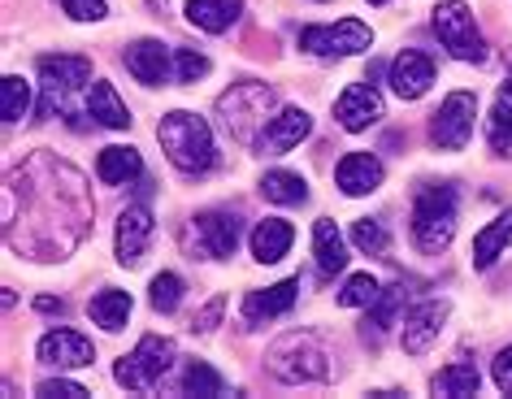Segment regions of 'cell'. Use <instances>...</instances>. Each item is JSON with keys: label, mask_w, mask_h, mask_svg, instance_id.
<instances>
[{"label": "cell", "mask_w": 512, "mask_h": 399, "mask_svg": "<svg viewBox=\"0 0 512 399\" xmlns=\"http://www.w3.org/2000/svg\"><path fill=\"white\" fill-rule=\"evenodd\" d=\"M152 239V213L148 204H131L122 217H118V239H113V248H118V265H139L144 261V248Z\"/></svg>", "instance_id": "obj_13"}, {"label": "cell", "mask_w": 512, "mask_h": 399, "mask_svg": "<svg viewBox=\"0 0 512 399\" xmlns=\"http://www.w3.org/2000/svg\"><path fill=\"white\" fill-rule=\"evenodd\" d=\"M443 321H447V300H430V304L413 308V317L404 321V334H400V339H404V352H408V356L430 352V347L439 343Z\"/></svg>", "instance_id": "obj_18"}, {"label": "cell", "mask_w": 512, "mask_h": 399, "mask_svg": "<svg viewBox=\"0 0 512 399\" xmlns=\"http://www.w3.org/2000/svg\"><path fill=\"white\" fill-rule=\"evenodd\" d=\"M79 87H92V61L87 57H40V113L53 118V113H66L74 122V109H70V96Z\"/></svg>", "instance_id": "obj_4"}, {"label": "cell", "mask_w": 512, "mask_h": 399, "mask_svg": "<svg viewBox=\"0 0 512 399\" xmlns=\"http://www.w3.org/2000/svg\"><path fill=\"white\" fill-rule=\"evenodd\" d=\"M157 139H161V148H165V157H170L174 170H183V174L213 170V161H217L213 131L204 118H196V113H187V109L165 113L161 126H157Z\"/></svg>", "instance_id": "obj_1"}, {"label": "cell", "mask_w": 512, "mask_h": 399, "mask_svg": "<svg viewBox=\"0 0 512 399\" xmlns=\"http://www.w3.org/2000/svg\"><path fill=\"white\" fill-rule=\"evenodd\" d=\"M35 352H40V360H48V365H57V369H87L96 360L92 343L74 330H48Z\"/></svg>", "instance_id": "obj_16"}, {"label": "cell", "mask_w": 512, "mask_h": 399, "mask_svg": "<svg viewBox=\"0 0 512 399\" xmlns=\"http://www.w3.org/2000/svg\"><path fill=\"white\" fill-rule=\"evenodd\" d=\"M313 256H317V269L322 274H343L348 269V243H343L339 226L322 217V222L313 226Z\"/></svg>", "instance_id": "obj_26"}, {"label": "cell", "mask_w": 512, "mask_h": 399, "mask_svg": "<svg viewBox=\"0 0 512 399\" xmlns=\"http://www.w3.org/2000/svg\"><path fill=\"white\" fill-rule=\"evenodd\" d=\"M139 174H144V157H139L135 148L113 144V148H105L96 157V178L100 183H109V187H126V183H135Z\"/></svg>", "instance_id": "obj_25"}, {"label": "cell", "mask_w": 512, "mask_h": 399, "mask_svg": "<svg viewBox=\"0 0 512 399\" xmlns=\"http://www.w3.org/2000/svg\"><path fill=\"white\" fill-rule=\"evenodd\" d=\"M35 308H40V313H61V300H53V295H40Z\"/></svg>", "instance_id": "obj_41"}, {"label": "cell", "mask_w": 512, "mask_h": 399, "mask_svg": "<svg viewBox=\"0 0 512 399\" xmlns=\"http://www.w3.org/2000/svg\"><path fill=\"white\" fill-rule=\"evenodd\" d=\"M243 0H187V22L209 35H222L239 22Z\"/></svg>", "instance_id": "obj_23"}, {"label": "cell", "mask_w": 512, "mask_h": 399, "mask_svg": "<svg viewBox=\"0 0 512 399\" xmlns=\"http://www.w3.org/2000/svg\"><path fill=\"white\" fill-rule=\"evenodd\" d=\"M473 118H478V96L473 92H452L439 105V113H434L430 139L443 152H460L473 139Z\"/></svg>", "instance_id": "obj_9"}, {"label": "cell", "mask_w": 512, "mask_h": 399, "mask_svg": "<svg viewBox=\"0 0 512 399\" xmlns=\"http://www.w3.org/2000/svg\"><path fill=\"white\" fill-rule=\"evenodd\" d=\"M296 295H300V278L274 282V287H265V291H252L248 300H243V321H248V326H265V321L291 313V308H296Z\"/></svg>", "instance_id": "obj_14"}, {"label": "cell", "mask_w": 512, "mask_h": 399, "mask_svg": "<svg viewBox=\"0 0 512 399\" xmlns=\"http://www.w3.org/2000/svg\"><path fill=\"white\" fill-rule=\"evenodd\" d=\"M291 243H296V230H291V222H283V217H265V222H256V230H252V256L261 265L283 261L291 252Z\"/></svg>", "instance_id": "obj_21"}, {"label": "cell", "mask_w": 512, "mask_h": 399, "mask_svg": "<svg viewBox=\"0 0 512 399\" xmlns=\"http://www.w3.org/2000/svg\"><path fill=\"white\" fill-rule=\"evenodd\" d=\"M369 5H387V0H369Z\"/></svg>", "instance_id": "obj_42"}, {"label": "cell", "mask_w": 512, "mask_h": 399, "mask_svg": "<svg viewBox=\"0 0 512 399\" xmlns=\"http://www.w3.org/2000/svg\"><path fill=\"white\" fill-rule=\"evenodd\" d=\"M387 79H391V92L400 100H421L434 83V61L426 53H417V48H404V53L391 61Z\"/></svg>", "instance_id": "obj_12"}, {"label": "cell", "mask_w": 512, "mask_h": 399, "mask_svg": "<svg viewBox=\"0 0 512 399\" xmlns=\"http://www.w3.org/2000/svg\"><path fill=\"white\" fill-rule=\"evenodd\" d=\"M495 386H499V391H504V395H512V347H504V352H499L495 356Z\"/></svg>", "instance_id": "obj_39"}, {"label": "cell", "mask_w": 512, "mask_h": 399, "mask_svg": "<svg viewBox=\"0 0 512 399\" xmlns=\"http://www.w3.org/2000/svg\"><path fill=\"white\" fill-rule=\"evenodd\" d=\"M131 308H135V300L126 291H96L92 295V304H87V313H92V321L100 330H109V334H118L126 321H131Z\"/></svg>", "instance_id": "obj_27"}, {"label": "cell", "mask_w": 512, "mask_h": 399, "mask_svg": "<svg viewBox=\"0 0 512 399\" xmlns=\"http://www.w3.org/2000/svg\"><path fill=\"white\" fill-rule=\"evenodd\" d=\"M486 139H491V148L499 152V157L512 152V79L499 87V96H495L491 122H486Z\"/></svg>", "instance_id": "obj_29"}, {"label": "cell", "mask_w": 512, "mask_h": 399, "mask_svg": "<svg viewBox=\"0 0 512 399\" xmlns=\"http://www.w3.org/2000/svg\"><path fill=\"white\" fill-rule=\"evenodd\" d=\"M309 131H313V118L304 109H283V113H274L270 118V126L261 131V152H291L300 144V139H309Z\"/></svg>", "instance_id": "obj_19"}, {"label": "cell", "mask_w": 512, "mask_h": 399, "mask_svg": "<svg viewBox=\"0 0 512 399\" xmlns=\"http://www.w3.org/2000/svg\"><path fill=\"white\" fill-rule=\"evenodd\" d=\"M27 109H31V83L18 79V74H5V83H0V118L18 122L27 118Z\"/></svg>", "instance_id": "obj_31"}, {"label": "cell", "mask_w": 512, "mask_h": 399, "mask_svg": "<svg viewBox=\"0 0 512 399\" xmlns=\"http://www.w3.org/2000/svg\"><path fill=\"white\" fill-rule=\"evenodd\" d=\"M239 230L243 226L235 213L209 209L191 222V243H196V252L209 256V261H226V256H235V248H239Z\"/></svg>", "instance_id": "obj_10"}, {"label": "cell", "mask_w": 512, "mask_h": 399, "mask_svg": "<svg viewBox=\"0 0 512 399\" xmlns=\"http://www.w3.org/2000/svg\"><path fill=\"white\" fill-rule=\"evenodd\" d=\"M335 118L343 131H352V135H361L369 131L378 118H382V96L374 92L369 83H352V87H343L339 100H335Z\"/></svg>", "instance_id": "obj_11"}, {"label": "cell", "mask_w": 512, "mask_h": 399, "mask_svg": "<svg viewBox=\"0 0 512 399\" xmlns=\"http://www.w3.org/2000/svg\"><path fill=\"white\" fill-rule=\"evenodd\" d=\"M222 308H226V300H222V295H217V300H213V304H209V308H204V313L196 317V330H200V334H209V330L217 326V317H222Z\"/></svg>", "instance_id": "obj_40"}, {"label": "cell", "mask_w": 512, "mask_h": 399, "mask_svg": "<svg viewBox=\"0 0 512 399\" xmlns=\"http://www.w3.org/2000/svg\"><path fill=\"white\" fill-rule=\"evenodd\" d=\"M261 196L274 200V204H304L309 200V183L291 170H270L261 178Z\"/></svg>", "instance_id": "obj_30"}, {"label": "cell", "mask_w": 512, "mask_h": 399, "mask_svg": "<svg viewBox=\"0 0 512 399\" xmlns=\"http://www.w3.org/2000/svg\"><path fill=\"white\" fill-rule=\"evenodd\" d=\"M270 369L283 382H317V378H326V352L309 334H287L270 352Z\"/></svg>", "instance_id": "obj_8"}, {"label": "cell", "mask_w": 512, "mask_h": 399, "mask_svg": "<svg viewBox=\"0 0 512 399\" xmlns=\"http://www.w3.org/2000/svg\"><path fill=\"white\" fill-rule=\"evenodd\" d=\"M183 304V278L178 274H157L152 278V308L157 313H174Z\"/></svg>", "instance_id": "obj_34"}, {"label": "cell", "mask_w": 512, "mask_h": 399, "mask_svg": "<svg viewBox=\"0 0 512 399\" xmlns=\"http://www.w3.org/2000/svg\"><path fill=\"white\" fill-rule=\"evenodd\" d=\"M44 399H83L87 395V386H79V382H66V378H48V382H40L35 386Z\"/></svg>", "instance_id": "obj_38"}, {"label": "cell", "mask_w": 512, "mask_h": 399, "mask_svg": "<svg viewBox=\"0 0 512 399\" xmlns=\"http://www.w3.org/2000/svg\"><path fill=\"white\" fill-rule=\"evenodd\" d=\"M61 9H66L74 22H100L109 14V0H61Z\"/></svg>", "instance_id": "obj_37"}, {"label": "cell", "mask_w": 512, "mask_h": 399, "mask_svg": "<svg viewBox=\"0 0 512 399\" xmlns=\"http://www.w3.org/2000/svg\"><path fill=\"white\" fill-rule=\"evenodd\" d=\"M382 161L374 157V152H348L339 165H335V183L343 196H369V191L382 187Z\"/></svg>", "instance_id": "obj_17"}, {"label": "cell", "mask_w": 512, "mask_h": 399, "mask_svg": "<svg viewBox=\"0 0 512 399\" xmlns=\"http://www.w3.org/2000/svg\"><path fill=\"white\" fill-rule=\"evenodd\" d=\"M217 113H222V126L239 139V144H256L261 131L270 126L274 92L265 83H235L222 100H217Z\"/></svg>", "instance_id": "obj_3"}, {"label": "cell", "mask_w": 512, "mask_h": 399, "mask_svg": "<svg viewBox=\"0 0 512 399\" xmlns=\"http://www.w3.org/2000/svg\"><path fill=\"white\" fill-rule=\"evenodd\" d=\"M204 74H209V57L196 53V48H178L174 53V79L196 83V79H204Z\"/></svg>", "instance_id": "obj_36"}, {"label": "cell", "mask_w": 512, "mask_h": 399, "mask_svg": "<svg viewBox=\"0 0 512 399\" xmlns=\"http://www.w3.org/2000/svg\"><path fill=\"white\" fill-rule=\"evenodd\" d=\"M87 113H92L100 126H109V131H126V126H131V109H126V100L118 96V87L105 79H96L87 87Z\"/></svg>", "instance_id": "obj_22"}, {"label": "cell", "mask_w": 512, "mask_h": 399, "mask_svg": "<svg viewBox=\"0 0 512 399\" xmlns=\"http://www.w3.org/2000/svg\"><path fill=\"white\" fill-rule=\"evenodd\" d=\"M456 235V191L447 183H426L413 200V243L439 256Z\"/></svg>", "instance_id": "obj_2"}, {"label": "cell", "mask_w": 512, "mask_h": 399, "mask_svg": "<svg viewBox=\"0 0 512 399\" xmlns=\"http://www.w3.org/2000/svg\"><path fill=\"white\" fill-rule=\"evenodd\" d=\"M430 27L456 61H482L486 57L482 31H478V22H473V9L465 5V0H443V5H434Z\"/></svg>", "instance_id": "obj_6"}, {"label": "cell", "mask_w": 512, "mask_h": 399, "mask_svg": "<svg viewBox=\"0 0 512 399\" xmlns=\"http://www.w3.org/2000/svg\"><path fill=\"white\" fill-rule=\"evenodd\" d=\"M126 70L135 74L144 87H161L174 79V66H170V48L161 40H135L126 48Z\"/></svg>", "instance_id": "obj_15"}, {"label": "cell", "mask_w": 512, "mask_h": 399, "mask_svg": "<svg viewBox=\"0 0 512 399\" xmlns=\"http://www.w3.org/2000/svg\"><path fill=\"white\" fill-rule=\"evenodd\" d=\"M352 243L361 252H369V256H382V252H387V230H382V222H369V217H361V222L352 226Z\"/></svg>", "instance_id": "obj_35"}, {"label": "cell", "mask_w": 512, "mask_h": 399, "mask_svg": "<svg viewBox=\"0 0 512 399\" xmlns=\"http://www.w3.org/2000/svg\"><path fill=\"white\" fill-rule=\"evenodd\" d=\"M378 295H382V287H378L374 274H352L348 282H343V291H339V304L343 308H369Z\"/></svg>", "instance_id": "obj_33"}, {"label": "cell", "mask_w": 512, "mask_h": 399, "mask_svg": "<svg viewBox=\"0 0 512 399\" xmlns=\"http://www.w3.org/2000/svg\"><path fill=\"white\" fill-rule=\"evenodd\" d=\"M508 243H512V213H499L495 222H486L478 235H473V269H491L499 256L508 252Z\"/></svg>", "instance_id": "obj_24"}, {"label": "cell", "mask_w": 512, "mask_h": 399, "mask_svg": "<svg viewBox=\"0 0 512 399\" xmlns=\"http://www.w3.org/2000/svg\"><path fill=\"white\" fill-rule=\"evenodd\" d=\"M222 391H226V382H222V373H217L213 365H204V360H191V365L183 369V395L213 399V395H222Z\"/></svg>", "instance_id": "obj_32"}, {"label": "cell", "mask_w": 512, "mask_h": 399, "mask_svg": "<svg viewBox=\"0 0 512 399\" xmlns=\"http://www.w3.org/2000/svg\"><path fill=\"white\" fill-rule=\"evenodd\" d=\"M413 300V291H408V282H391L387 291L378 295L374 304H369V317H365V343H378L382 334H387L391 326H395V317L404 313V304Z\"/></svg>", "instance_id": "obj_20"}, {"label": "cell", "mask_w": 512, "mask_h": 399, "mask_svg": "<svg viewBox=\"0 0 512 399\" xmlns=\"http://www.w3.org/2000/svg\"><path fill=\"white\" fill-rule=\"evenodd\" d=\"M478 386H482V373L469 365V360H460V365H447L434 373V382H430V391L434 395H447V399H460V395H478Z\"/></svg>", "instance_id": "obj_28"}, {"label": "cell", "mask_w": 512, "mask_h": 399, "mask_svg": "<svg viewBox=\"0 0 512 399\" xmlns=\"http://www.w3.org/2000/svg\"><path fill=\"white\" fill-rule=\"evenodd\" d=\"M374 44V31L365 27L361 18H343L335 27H304L300 31V48L313 57H356Z\"/></svg>", "instance_id": "obj_7"}, {"label": "cell", "mask_w": 512, "mask_h": 399, "mask_svg": "<svg viewBox=\"0 0 512 399\" xmlns=\"http://www.w3.org/2000/svg\"><path fill=\"white\" fill-rule=\"evenodd\" d=\"M170 365H174V339H161V334H144L135 352L118 360L113 378H118V386H126V391L148 395V391H157V386H161V378L170 373Z\"/></svg>", "instance_id": "obj_5"}]
</instances>
